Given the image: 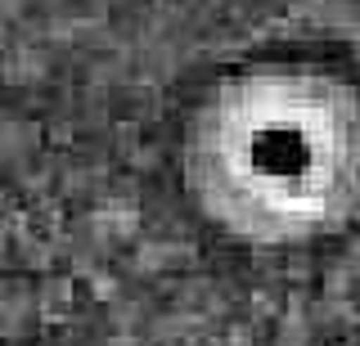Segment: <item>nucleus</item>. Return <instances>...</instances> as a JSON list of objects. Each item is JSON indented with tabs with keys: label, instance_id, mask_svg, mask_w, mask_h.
Here are the masks:
<instances>
[{
	"label": "nucleus",
	"instance_id": "f257e3e1",
	"mask_svg": "<svg viewBox=\"0 0 360 346\" xmlns=\"http://www.w3.org/2000/svg\"><path fill=\"white\" fill-rule=\"evenodd\" d=\"M180 175L230 239L292 248L342 234L360 216V86L297 59L225 72L185 126Z\"/></svg>",
	"mask_w": 360,
	"mask_h": 346
}]
</instances>
